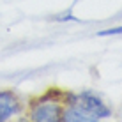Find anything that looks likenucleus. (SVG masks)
<instances>
[{
    "mask_svg": "<svg viewBox=\"0 0 122 122\" xmlns=\"http://www.w3.org/2000/svg\"><path fill=\"white\" fill-rule=\"evenodd\" d=\"M64 104L66 108L62 110L60 120L66 122H96L112 115V108L92 90L67 94Z\"/></svg>",
    "mask_w": 122,
    "mask_h": 122,
    "instance_id": "obj_1",
    "label": "nucleus"
},
{
    "mask_svg": "<svg viewBox=\"0 0 122 122\" xmlns=\"http://www.w3.org/2000/svg\"><path fill=\"white\" fill-rule=\"evenodd\" d=\"M62 110H64V106L58 101L43 97L32 103L28 117H30V120H36V122H55V120H60Z\"/></svg>",
    "mask_w": 122,
    "mask_h": 122,
    "instance_id": "obj_2",
    "label": "nucleus"
},
{
    "mask_svg": "<svg viewBox=\"0 0 122 122\" xmlns=\"http://www.w3.org/2000/svg\"><path fill=\"white\" fill-rule=\"evenodd\" d=\"M20 110H21V103L18 96L12 90H0V122L18 115Z\"/></svg>",
    "mask_w": 122,
    "mask_h": 122,
    "instance_id": "obj_3",
    "label": "nucleus"
},
{
    "mask_svg": "<svg viewBox=\"0 0 122 122\" xmlns=\"http://www.w3.org/2000/svg\"><path fill=\"white\" fill-rule=\"evenodd\" d=\"M117 34H122V25L120 27H112V28H106V30H101L99 36H117Z\"/></svg>",
    "mask_w": 122,
    "mask_h": 122,
    "instance_id": "obj_4",
    "label": "nucleus"
}]
</instances>
